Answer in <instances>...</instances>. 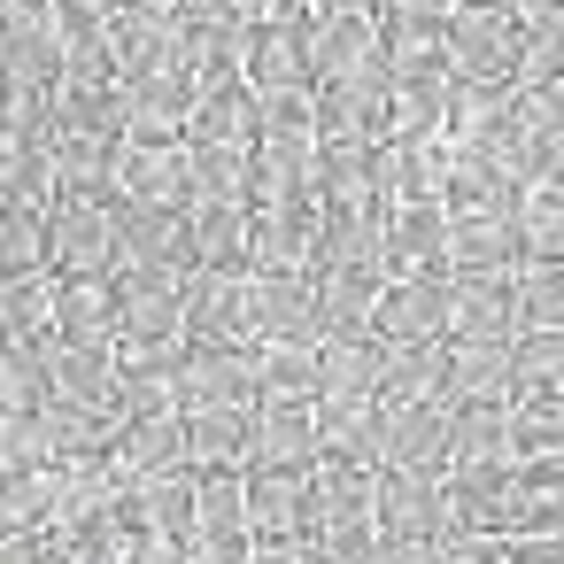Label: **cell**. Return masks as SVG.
Returning <instances> with one entry per match:
<instances>
[{
	"mask_svg": "<svg viewBox=\"0 0 564 564\" xmlns=\"http://www.w3.org/2000/svg\"><path fill=\"white\" fill-rule=\"evenodd\" d=\"M117 209V271H171L186 279L202 256H194V209H163V202H109Z\"/></svg>",
	"mask_w": 564,
	"mask_h": 564,
	"instance_id": "cell-1",
	"label": "cell"
},
{
	"mask_svg": "<svg viewBox=\"0 0 564 564\" xmlns=\"http://www.w3.org/2000/svg\"><path fill=\"white\" fill-rule=\"evenodd\" d=\"M456 325V271H402L371 302V333L410 348V340H448Z\"/></svg>",
	"mask_w": 564,
	"mask_h": 564,
	"instance_id": "cell-2",
	"label": "cell"
},
{
	"mask_svg": "<svg viewBox=\"0 0 564 564\" xmlns=\"http://www.w3.org/2000/svg\"><path fill=\"white\" fill-rule=\"evenodd\" d=\"M47 271H117L109 194H55L47 202Z\"/></svg>",
	"mask_w": 564,
	"mask_h": 564,
	"instance_id": "cell-3",
	"label": "cell"
},
{
	"mask_svg": "<svg viewBox=\"0 0 564 564\" xmlns=\"http://www.w3.org/2000/svg\"><path fill=\"white\" fill-rule=\"evenodd\" d=\"M117 286V340H140V348H178L186 340V279L171 271H109Z\"/></svg>",
	"mask_w": 564,
	"mask_h": 564,
	"instance_id": "cell-4",
	"label": "cell"
},
{
	"mask_svg": "<svg viewBox=\"0 0 564 564\" xmlns=\"http://www.w3.org/2000/svg\"><path fill=\"white\" fill-rule=\"evenodd\" d=\"M178 410L209 402H256V340H178Z\"/></svg>",
	"mask_w": 564,
	"mask_h": 564,
	"instance_id": "cell-5",
	"label": "cell"
},
{
	"mask_svg": "<svg viewBox=\"0 0 564 564\" xmlns=\"http://www.w3.org/2000/svg\"><path fill=\"white\" fill-rule=\"evenodd\" d=\"M525 495H533V471L518 456L448 471V510H456V525H479V533H518L525 525Z\"/></svg>",
	"mask_w": 564,
	"mask_h": 564,
	"instance_id": "cell-6",
	"label": "cell"
},
{
	"mask_svg": "<svg viewBox=\"0 0 564 564\" xmlns=\"http://www.w3.org/2000/svg\"><path fill=\"white\" fill-rule=\"evenodd\" d=\"M371 525L387 541H433L441 525H456L448 510V471H410V464H379V510Z\"/></svg>",
	"mask_w": 564,
	"mask_h": 564,
	"instance_id": "cell-7",
	"label": "cell"
},
{
	"mask_svg": "<svg viewBox=\"0 0 564 564\" xmlns=\"http://www.w3.org/2000/svg\"><path fill=\"white\" fill-rule=\"evenodd\" d=\"M441 32H448L456 78H518V63H525V24L510 9H456Z\"/></svg>",
	"mask_w": 564,
	"mask_h": 564,
	"instance_id": "cell-8",
	"label": "cell"
},
{
	"mask_svg": "<svg viewBox=\"0 0 564 564\" xmlns=\"http://www.w3.org/2000/svg\"><path fill=\"white\" fill-rule=\"evenodd\" d=\"M248 340H325L310 271H248Z\"/></svg>",
	"mask_w": 564,
	"mask_h": 564,
	"instance_id": "cell-9",
	"label": "cell"
},
{
	"mask_svg": "<svg viewBox=\"0 0 564 564\" xmlns=\"http://www.w3.org/2000/svg\"><path fill=\"white\" fill-rule=\"evenodd\" d=\"M248 525L256 541L317 533V464H248Z\"/></svg>",
	"mask_w": 564,
	"mask_h": 564,
	"instance_id": "cell-10",
	"label": "cell"
},
{
	"mask_svg": "<svg viewBox=\"0 0 564 564\" xmlns=\"http://www.w3.org/2000/svg\"><path fill=\"white\" fill-rule=\"evenodd\" d=\"M117 194L124 202H163V209H194V171H186V140H117Z\"/></svg>",
	"mask_w": 564,
	"mask_h": 564,
	"instance_id": "cell-11",
	"label": "cell"
},
{
	"mask_svg": "<svg viewBox=\"0 0 564 564\" xmlns=\"http://www.w3.org/2000/svg\"><path fill=\"white\" fill-rule=\"evenodd\" d=\"M387 356H394V340H379L371 325L364 333H325L317 340V394L379 402L387 394Z\"/></svg>",
	"mask_w": 564,
	"mask_h": 564,
	"instance_id": "cell-12",
	"label": "cell"
},
{
	"mask_svg": "<svg viewBox=\"0 0 564 564\" xmlns=\"http://www.w3.org/2000/svg\"><path fill=\"white\" fill-rule=\"evenodd\" d=\"M518 171L479 155V148H456L448 140V178H441V209L448 217H487V209H518Z\"/></svg>",
	"mask_w": 564,
	"mask_h": 564,
	"instance_id": "cell-13",
	"label": "cell"
},
{
	"mask_svg": "<svg viewBox=\"0 0 564 564\" xmlns=\"http://www.w3.org/2000/svg\"><path fill=\"white\" fill-rule=\"evenodd\" d=\"M387 232V279L402 271H448V209L441 202H394L379 217Z\"/></svg>",
	"mask_w": 564,
	"mask_h": 564,
	"instance_id": "cell-14",
	"label": "cell"
},
{
	"mask_svg": "<svg viewBox=\"0 0 564 564\" xmlns=\"http://www.w3.org/2000/svg\"><path fill=\"white\" fill-rule=\"evenodd\" d=\"M186 340H248V271H186Z\"/></svg>",
	"mask_w": 564,
	"mask_h": 564,
	"instance_id": "cell-15",
	"label": "cell"
},
{
	"mask_svg": "<svg viewBox=\"0 0 564 564\" xmlns=\"http://www.w3.org/2000/svg\"><path fill=\"white\" fill-rule=\"evenodd\" d=\"M456 340H518L525 317H518V271H456Z\"/></svg>",
	"mask_w": 564,
	"mask_h": 564,
	"instance_id": "cell-16",
	"label": "cell"
},
{
	"mask_svg": "<svg viewBox=\"0 0 564 564\" xmlns=\"http://www.w3.org/2000/svg\"><path fill=\"white\" fill-rule=\"evenodd\" d=\"M109 464H117V479H124V487L155 479V471H171V464H194V456H186V410H148V417H124V433H117Z\"/></svg>",
	"mask_w": 564,
	"mask_h": 564,
	"instance_id": "cell-17",
	"label": "cell"
},
{
	"mask_svg": "<svg viewBox=\"0 0 564 564\" xmlns=\"http://www.w3.org/2000/svg\"><path fill=\"white\" fill-rule=\"evenodd\" d=\"M379 417H387V464L448 471V425H456L448 402H379Z\"/></svg>",
	"mask_w": 564,
	"mask_h": 564,
	"instance_id": "cell-18",
	"label": "cell"
},
{
	"mask_svg": "<svg viewBox=\"0 0 564 564\" xmlns=\"http://www.w3.org/2000/svg\"><path fill=\"white\" fill-rule=\"evenodd\" d=\"M525 263V232L518 209H487V217H448V271H518Z\"/></svg>",
	"mask_w": 564,
	"mask_h": 564,
	"instance_id": "cell-19",
	"label": "cell"
},
{
	"mask_svg": "<svg viewBox=\"0 0 564 564\" xmlns=\"http://www.w3.org/2000/svg\"><path fill=\"white\" fill-rule=\"evenodd\" d=\"M47 379L70 402L117 410V340H63V333H47Z\"/></svg>",
	"mask_w": 564,
	"mask_h": 564,
	"instance_id": "cell-20",
	"label": "cell"
},
{
	"mask_svg": "<svg viewBox=\"0 0 564 564\" xmlns=\"http://www.w3.org/2000/svg\"><path fill=\"white\" fill-rule=\"evenodd\" d=\"M186 456H194V471L248 464V456H256V402H209V410H186Z\"/></svg>",
	"mask_w": 564,
	"mask_h": 564,
	"instance_id": "cell-21",
	"label": "cell"
},
{
	"mask_svg": "<svg viewBox=\"0 0 564 564\" xmlns=\"http://www.w3.org/2000/svg\"><path fill=\"white\" fill-rule=\"evenodd\" d=\"M55 333L63 340H117V286H109V271H55Z\"/></svg>",
	"mask_w": 564,
	"mask_h": 564,
	"instance_id": "cell-22",
	"label": "cell"
},
{
	"mask_svg": "<svg viewBox=\"0 0 564 564\" xmlns=\"http://www.w3.org/2000/svg\"><path fill=\"white\" fill-rule=\"evenodd\" d=\"M317 441L325 456H348V464H387V417L379 402H348V394H317Z\"/></svg>",
	"mask_w": 564,
	"mask_h": 564,
	"instance_id": "cell-23",
	"label": "cell"
},
{
	"mask_svg": "<svg viewBox=\"0 0 564 564\" xmlns=\"http://www.w3.org/2000/svg\"><path fill=\"white\" fill-rule=\"evenodd\" d=\"M248 271H317V217H302V209H256V225H248Z\"/></svg>",
	"mask_w": 564,
	"mask_h": 564,
	"instance_id": "cell-24",
	"label": "cell"
},
{
	"mask_svg": "<svg viewBox=\"0 0 564 564\" xmlns=\"http://www.w3.org/2000/svg\"><path fill=\"white\" fill-rule=\"evenodd\" d=\"M464 402H518V387H510V340H456L448 348V410H464Z\"/></svg>",
	"mask_w": 564,
	"mask_h": 564,
	"instance_id": "cell-25",
	"label": "cell"
},
{
	"mask_svg": "<svg viewBox=\"0 0 564 564\" xmlns=\"http://www.w3.org/2000/svg\"><path fill=\"white\" fill-rule=\"evenodd\" d=\"M317 402H256V456L248 464H317Z\"/></svg>",
	"mask_w": 564,
	"mask_h": 564,
	"instance_id": "cell-26",
	"label": "cell"
},
{
	"mask_svg": "<svg viewBox=\"0 0 564 564\" xmlns=\"http://www.w3.org/2000/svg\"><path fill=\"white\" fill-rule=\"evenodd\" d=\"M55 456H0V525H55Z\"/></svg>",
	"mask_w": 564,
	"mask_h": 564,
	"instance_id": "cell-27",
	"label": "cell"
},
{
	"mask_svg": "<svg viewBox=\"0 0 564 564\" xmlns=\"http://www.w3.org/2000/svg\"><path fill=\"white\" fill-rule=\"evenodd\" d=\"M55 194H109L117 202V140L101 132H55Z\"/></svg>",
	"mask_w": 564,
	"mask_h": 564,
	"instance_id": "cell-28",
	"label": "cell"
},
{
	"mask_svg": "<svg viewBox=\"0 0 564 564\" xmlns=\"http://www.w3.org/2000/svg\"><path fill=\"white\" fill-rule=\"evenodd\" d=\"M317 279V317H325V333H364L371 325V302H379V286H387V271H356V263H325V271H310Z\"/></svg>",
	"mask_w": 564,
	"mask_h": 564,
	"instance_id": "cell-29",
	"label": "cell"
},
{
	"mask_svg": "<svg viewBox=\"0 0 564 564\" xmlns=\"http://www.w3.org/2000/svg\"><path fill=\"white\" fill-rule=\"evenodd\" d=\"M510 456L533 479H564V402H510Z\"/></svg>",
	"mask_w": 564,
	"mask_h": 564,
	"instance_id": "cell-30",
	"label": "cell"
},
{
	"mask_svg": "<svg viewBox=\"0 0 564 564\" xmlns=\"http://www.w3.org/2000/svg\"><path fill=\"white\" fill-rule=\"evenodd\" d=\"M55 333V271H0V340Z\"/></svg>",
	"mask_w": 564,
	"mask_h": 564,
	"instance_id": "cell-31",
	"label": "cell"
},
{
	"mask_svg": "<svg viewBox=\"0 0 564 564\" xmlns=\"http://www.w3.org/2000/svg\"><path fill=\"white\" fill-rule=\"evenodd\" d=\"M248 225L256 202H194V256L209 271H248Z\"/></svg>",
	"mask_w": 564,
	"mask_h": 564,
	"instance_id": "cell-32",
	"label": "cell"
},
{
	"mask_svg": "<svg viewBox=\"0 0 564 564\" xmlns=\"http://www.w3.org/2000/svg\"><path fill=\"white\" fill-rule=\"evenodd\" d=\"M256 402H317V348L256 340Z\"/></svg>",
	"mask_w": 564,
	"mask_h": 564,
	"instance_id": "cell-33",
	"label": "cell"
},
{
	"mask_svg": "<svg viewBox=\"0 0 564 564\" xmlns=\"http://www.w3.org/2000/svg\"><path fill=\"white\" fill-rule=\"evenodd\" d=\"M55 101H63V124H70V132H101V140H124V132H132V117H124V78H63Z\"/></svg>",
	"mask_w": 564,
	"mask_h": 564,
	"instance_id": "cell-34",
	"label": "cell"
},
{
	"mask_svg": "<svg viewBox=\"0 0 564 564\" xmlns=\"http://www.w3.org/2000/svg\"><path fill=\"white\" fill-rule=\"evenodd\" d=\"M448 348L456 340H410V348H394L379 402H448Z\"/></svg>",
	"mask_w": 564,
	"mask_h": 564,
	"instance_id": "cell-35",
	"label": "cell"
},
{
	"mask_svg": "<svg viewBox=\"0 0 564 564\" xmlns=\"http://www.w3.org/2000/svg\"><path fill=\"white\" fill-rule=\"evenodd\" d=\"M456 464H510V402H464L448 425V471Z\"/></svg>",
	"mask_w": 564,
	"mask_h": 564,
	"instance_id": "cell-36",
	"label": "cell"
},
{
	"mask_svg": "<svg viewBox=\"0 0 564 564\" xmlns=\"http://www.w3.org/2000/svg\"><path fill=\"white\" fill-rule=\"evenodd\" d=\"M510 387H518V402H564V333H518Z\"/></svg>",
	"mask_w": 564,
	"mask_h": 564,
	"instance_id": "cell-37",
	"label": "cell"
},
{
	"mask_svg": "<svg viewBox=\"0 0 564 564\" xmlns=\"http://www.w3.org/2000/svg\"><path fill=\"white\" fill-rule=\"evenodd\" d=\"M448 86H456V78H394L387 132H410V140H448Z\"/></svg>",
	"mask_w": 564,
	"mask_h": 564,
	"instance_id": "cell-38",
	"label": "cell"
},
{
	"mask_svg": "<svg viewBox=\"0 0 564 564\" xmlns=\"http://www.w3.org/2000/svg\"><path fill=\"white\" fill-rule=\"evenodd\" d=\"M248 155L232 140H186V171H194V202H248Z\"/></svg>",
	"mask_w": 564,
	"mask_h": 564,
	"instance_id": "cell-39",
	"label": "cell"
},
{
	"mask_svg": "<svg viewBox=\"0 0 564 564\" xmlns=\"http://www.w3.org/2000/svg\"><path fill=\"white\" fill-rule=\"evenodd\" d=\"M0 271H47V202L0 194Z\"/></svg>",
	"mask_w": 564,
	"mask_h": 564,
	"instance_id": "cell-40",
	"label": "cell"
},
{
	"mask_svg": "<svg viewBox=\"0 0 564 564\" xmlns=\"http://www.w3.org/2000/svg\"><path fill=\"white\" fill-rule=\"evenodd\" d=\"M518 317H525V333H564V256L518 263Z\"/></svg>",
	"mask_w": 564,
	"mask_h": 564,
	"instance_id": "cell-41",
	"label": "cell"
},
{
	"mask_svg": "<svg viewBox=\"0 0 564 564\" xmlns=\"http://www.w3.org/2000/svg\"><path fill=\"white\" fill-rule=\"evenodd\" d=\"M518 232H525V256H564V186H525Z\"/></svg>",
	"mask_w": 564,
	"mask_h": 564,
	"instance_id": "cell-42",
	"label": "cell"
},
{
	"mask_svg": "<svg viewBox=\"0 0 564 564\" xmlns=\"http://www.w3.org/2000/svg\"><path fill=\"white\" fill-rule=\"evenodd\" d=\"M325 564H379V525H325Z\"/></svg>",
	"mask_w": 564,
	"mask_h": 564,
	"instance_id": "cell-43",
	"label": "cell"
},
{
	"mask_svg": "<svg viewBox=\"0 0 564 564\" xmlns=\"http://www.w3.org/2000/svg\"><path fill=\"white\" fill-rule=\"evenodd\" d=\"M510 564H564V533H510Z\"/></svg>",
	"mask_w": 564,
	"mask_h": 564,
	"instance_id": "cell-44",
	"label": "cell"
}]
</instances>
